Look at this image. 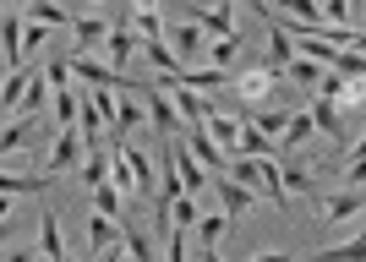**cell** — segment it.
Masks as SVG:
<instances>
[{"label":"cell","instance_id":"cell-7","mask_svg":"<svg viewBox=\"0 0 366 262\" xmlns=\"http://www.w3.org/2000/svg\"><path fill=\"white\" fill-rule=\"evenodd\" d=\"M22 16L16 11H6L0 16V55H6V77H16V71H22V55H28V49H22Z\"/></svg>","mask_w":366,"mask_h":262},{"label":"cell","instance_id":"cell-16","mask_svg":"<svg viewBox=\"0 0 366 262\" xmlns=\"http://www.w3.org/2000/svg\"><path fill=\"white\" fill-rule=\"evenodd\" d=\"M246 208H252V191H246L241 181H229V175H219V213H224V218H241Z\"/></svg>","mask_w":366,"mask_h":262},{"label":"cell","instance_id":"cell-6","mask_svg":"<svg viewBox=\"0 0 366 262\" xmlns=\"http://www.w3.org/2000/svg\"><path fill=\"white\" fill-rule=\"evenodd\" d=\"M76 55H88V49H109L104 39L115 33V16H104V11H88V16H76Z\"/></svg>","mask_w":366,"mask_h":262},{"label":"cell","instance_id":"cell-27","mask_svg":"<svg viewBox=\"0 0 366 262\" xmlns=\"http://www.w3.org/2000/svg\"><path fill=\"white\" fill-rule=\"evenodd\" d=\"M121 241H126V257H132V262H153V246H148V235H142L137 224H126Z\"/></svg>","mask_w":366,"mask_h":262},{"label":"cell","instance_id":"cell-19","mask_svg":"<svg viewBox=\"0 0 366 262\" xmlns=\"http://www.w3.org/2000/svg\"><path fill=\"white\" fill-rule=\"evenodd\" d=\"M109 186H115V191H142V181H137V170H132V153H126V148L109 153Z\"/></svg>","mask_w":366,"mask_h":262},{"label":"cell","instance_id":"cell-39","mask_svg":"<svg viewBox=\"0 0 366 262\" xmlns=\"http://www.w3.org/2000/svg\"><path fill=\"white\" fill-rule=\"evenodd\" d=\"M6 262H33V257H28V251H16V246H11V251H6Z\"/></svg>","mask_w":366,"mask_h":262},{"label":"cell","instance_id":"cell-20","mask_svg":"<svg viewBox=\"0 0 366 262\" xmlns=\"http://www.w3.org/2000/svg\"><path fill=\"white\" fill-rule=\"evenodd\" d=\"M22 11H28L39 28H76V16H71V11H61V6H49V0H28Z\"/></svg>","mask_w":366,"mask_h":262},{"label":"cell","instance_id":"cell-32","mask_svg":"<svg viewBox=\"0 0 366 262\" xmlns=\"http://www.w3.org/2000/svg\"><path fill=\"white\" fill-rule=\"evenodd\" d=\"M93 208H99V218H115L121 213V191H115V186H99V191H93Z\"/></svg>","mask_w":366,"mask_h":262},{"label":"cell","instance_id":"cell-22","mask_svg":"<svg viewBox=\"0 0 366 262\" xmlns=\"http://www.w3.org/2000/svg\"><path fill=\"white\" fill-rule=\"evenodd\" d=\"M252 131H262V137L285 142V131H290V115H285V109H262L257 121H252Z\"/></svg>","mask_w":366,"mask_h":262},{"label":"cell","instance_id":"cell-10","mask_svg":"<svg viewBox=\"0 0 366 262\" xmlns=\"http://www.w3.org/2000/svg\"><path fill=\"white\" fill-rule=\"evenodd\" d=\"M290 66H295V39L285 33V22H279V16H268V71H279V77H285Z\"/></svg>","mask_w":366,"mask_h":262},{"label":"cell","instance_id":"cell-23","mask_svg":"<svg viewBox=\"0 0 366 262\" xmlns=\"http://www.w3.org/2000/svg\"><path fill=\"white\" fill-rule=\"evenodd\" d=\"M181 88H229V71H214V66H197V71H186L181 77Z\"/></svg>","mask_w":366,"mask_h":262},{"label":"cell","instance_id":"cell-4","mask_svg":"<svg viewBox=\"0 0 366 262\" xmlns=\"http://www.w3.org/2000/svg\"><path fill=\"white\" fill-rule=\"evenodd\" d=\"M186 148L197 153V164H202L208 175H229V153L214 142V131H208V126H186Z\"/></svg>","mask_w":366,"mask_h":262},{"label":"cell","instance_id":"cell-24","mask_svg":"<svg viewBox=\"0 0 366 262\" xmlns=\"http://www.w3.org/2000/svg\"><path fill=\"white\" fill-rule=\"evenodd\" d=\"M279 82V71H268V66H257V71H246L241 77V93L246 99H268V88Z\"/></svg>","mask_w":366,"mask_h":262},{"label":"cell","instance_id":"cell-31","mask_svg":"<svg viewBox=\"0 0 366 262\" xmlns=\"http://www.w3.org/2000/svg\"><path fill=\"white\" fill-rule=\"evenodd\" d=\"M126 153H132V170H137L142 191H148V197H153V175H164V170H153V158H148V153H137V148H126Z\"/></svg>","mask_w":366,"mask_h":262},{"label":"cell","instance_id":"cell-9","mask_svg":"<svg viewBox=\"0 0 366 262\" xmlns=\"http://www.w3.org/2000/svg\"><path fill=\"white\" fill-rule=\"evenodd\" d=\"M82 126H71V131H55V148H49V158H44V170L49 175H61V170H71L76 158H82Z\"/></svg>","mask_w":366,"mask_h":262},{"label":"cell","instance_id":"cell-5","mask_svg":"<svg viewBox=\"0 0 366 262\" xmlns=\"http://www.w3.org/2000/svg\"><path fill=\"white\" fill-rule=\"evenodd\" d=\"M164 88H169V104L181 109V121H186V126H208V121H214V115H219V109L208 104V99H202V93L181 88V82H169V77H164Z\"/></svg>","mask_w":366,"mask_h":262},{"label":"cell","instance_id":"cell-3","mask_svg":"<svg viewBox=\"0 0 366 262\" xmlns=\"http://www.w3.org/2000/svg\"><path fill=\"white\" fill-rule=\"evenodd\" d=\"M137 99L148 104V115H153V126L164 131V137H175V131H186V121H181V109L164 99V82H137Z\"/></svg>","mask_w":366,"mask_h":262},{"label":"cell","instance_id":"cell-21","mask_svg":"<svg viewBox=\"0 0 366 262\" xmlns=\"http://www.w3.org/2000/svg\"><path fill=\"white\" fill-rule=\"evenodd\" d=\"M104 175H109L104 148H99V142H88V158H82V186H93V191H99V186H109Z\"/></svg>","mask_w":366,"mask_h":262},{"label":"cell","instance_id":"cell-33","mask_svg":"<svg viewBox=\"0 0 366 262\" xmlns=\"http://www.w3.org/2000/svg\"><path fill=\"white\" fill-rule=\"evenodd\" d=\"M44 186V175H0V191L6 197H16V191H39Z\"/></svg>","mask_w":366,"mask_h":262},{"label":"cell","instance_id":"cell-38","mask_svg":"<svg viewBox=\"0 0 366 262\" xmlns=\"http://www.w3.org/2000/svg\"><path fill=\"white\" fill-rule=\"evenodd\" d=\"M350 164H366V137H355V148H350Z\"/></svg>","mask_w":366,"mask_h":262},{"label":"cell","instance_id":"cell-26","mask_svg":"<svg viewBox=\"0 0 366 262\" xmlns=\"http://www.w3.org/2000/svg\"><path fill=\"white\" fill-rule=\"evenodd\" d=\"M317 262H366V235H355V241H345V246H328Z\"/></svg>","mask_w":366,"mask_h":262},{"label":"cell","instance_id":"cell-37","mask_svg":"<svg viewBox=\"0 0 366 262\" xmlns=\"http://www.w3.org/2000/svg\"><path fill=\"white\" fill-rule=\"evenodd\" d=\"M246 262H290L285 251H257V257H246Z\"/></svg>","mask_w":366,"mask_h":262},{"label":"cell","instance_id":"cell-18","mask_svg":"<svg viewBox=\"0 0 366 262\" xmlns=\"http://www.w3.org/2000/svg\"><path fill=\"white\" fill-rule=\"evenodd\" d=\"M126 22L137 28V39H142V44H164V39H169V33H164V22H159V11H148V6H132V11H126Z\"/></svg>","mask_w":366,"mask_h":262},{"label":"cell","instance_id":"cell-11","mask_svg":"<svg viewBox=\"0 0 366 262\" xmlns=\"http://www.w3.org/2000/svg\"><path fill=\"white\" fill-rule=\"evenodd\" d=\"M192 22H197L214 44H224V39H241L235 33V6H214V11H192Z\"/></svg>","mask_w":366,"mask_h":262},{"label":"cell","instance_id":"cell-28","mask_svg":"<svg viewBox=\"0 0 366 262\" xmlns=\"http://www.w3.org/2000/svg\"><path fill=\"white\" fill-rule=\"evenodd\" d=\"M285 77H295V82H301V88H322V82H328V71H322V66H312V61H301V55H295V66H290V71H285Z\"/></svg>","mask_w":366,"mask_h":262},{"label":"cell","instance_id":"cell-17","mask_svg":"<svg viewBox=\"0 0 366 262\" xmlns=\"http://www.w3.org/2000/svg\"><path fill=\"white\" fill-rule=\"evenodd\" d=\"M208 131H214V142L219 148H224L229 158L241 153V137H246V121H235V115H214V121H208Z\"/></svg>","mask_w":366,"mask_h":262},{"label":"cell","instance_id":"cell-1","mask_svg":"<svg viewBox=\"0 0 366 262\" xmlns=\"http://www.w3.org/2000/svg\"><path fill=\"white\" fill-rule=\"evenodd\" d=\"M229 181H241L246 191H262V197L268 202H279V208H285V202H290V191H285V170H279L274 158H229Z\"/></svg>","mask_w":366,"mask_h":262},{"label":"cell","instance_id":"cell-13","mask_svg":"<svg viewBox=\"0 0 366 262\" xmlns=\"http://www.w3.org/2000/svg\"><path fill=\"white\" fill-rule=\"evenodd\" d=\"M132 93H137V82H132ZM142 121H148V104H142V99H121V121H115L109 142H115V148H126V131H137Z\"/></svg>","mask_w":366,"mask_h":262},{"label":"cell","instance_id":"cell-30","mask_svg":"<svg viewBox=\"0 0 366 262\" xmlns=\"http://www.w3.org/2000/svg\"><path fill=\"white\" fill-rule=\"evenodd\" d=\"M224 224H229L224 213H208V218L197 224V246H219V235H224Z\"/></svg>","mask_w":366,"mask_h":262},{"label":"cell","instance_id":"cell-15","mask_svg":"<svg viewBox=\"0 0 366 262\" xmlns=\"http://www.w3.org/2000/svg\"><path fill=\"white\" fill-rule=\"evenodd\" d=\"M137 44H142V39H137V28H132V22H126V11H121V16H115V33H109V66L121 71V66H126V55H132Z\"/></svg>","mask_w":366,"mask_h":262},{"label":"cell","instance_id":"cell-25","mask_svg":"<svg viewBox=\"0 0 366 262\" xmlns=\"http://www.w3.org/2000/svg\"><path fill=\"white\" fill-rule=\"evenodd\" d=\"M55 115H61V131L82 126V109H76V93L71 88H55Z\"/></svg>","mask_w":366,"mask_h":262},{"label":"cell","instance_id":"cell-12","mask_svg":"<svg viewBox=\"0 0 366 262\" xmlns=\"http://www.w3.org/2000/svg\"><path fill=\"white\" fill-rule=\"evenodd\" d=\"M317 208H322V218H328V224H345V218L366 213V186H361V191H334V197H322Z\"/></svg>","mask_w":366,"mask_h":262},{"label":"cell","instance_id":"cell-36","mask_svg":"<svg viewBox=\"0 0 366 262\" xmlns=\"http://www.w3.org/2000/svg\"><path fill=\"white\" fill-rule=\"evenodd\" d=\"M22 126H28V121H11V126H6V131H0V148H6V153H16V142L28 137Z\"/></svg>","mask_w":366,"mask_h":262},{"label":"cell","instance_id":"cell-40","mask_svg":"<svg viewBox=\"0 0 366 262\" xmlns=\"http://www.w3.org/2000/svg\"><path fill=\"white\" fill-rule=\"evenodd\" d=\"M197 262H224V257H219L214 246H202V257H197Z\"/></svg>","mask_w":366,"mask_h":262},{"label":"cell","instance_id":"cell-8","mask_svg":"<svg viewBox=\"0 0 366 262\" xmlns=\"http://www.w3.org/2000/svg\"><path fill=\"white\" fill-rule=\"evenodd\" d=\"M169 158H175V175H181L186 197H202V186H208V170L197 164V153H192L186 142H169Z\"/></svg>","mask_w":366,"mask_h":262},{"label":"cell","instance_id":"cell-35","mask_svg":"<svg viewBox=\"0 0 366 262\" xmlns=\"http://www.w3.org/2000/svg\"><path fill=\"white\" fill-rule=\"evenodd\" d=\"M285 191H312V170H285Z\"/></svg>","mask_w":366,"mask_h":262},{"label":"cell","instance_id":"cell-14","mask_svg":"<svg viewBox=\"0 0 366 262\" xmlns=\"http://www.w3.org/2000/svg\"><path fill=\"white\" fill-rule=\"evenodd\" d=\"M39 251H44V262H71V257H66L61 218H55V213H39Z\"/></svg>","mask_w":366,"mask_h":262},{"label":"cell","instance_id":"cell-41","mask_svg":"<svg viewBox=\"0 0 366 262\" xmlns=\"http://www.w3.org/2000/svg\"><path fill=\"white\" fill-rule=\"evenodd\" d=\"M361 33H366V11H361Z\"/></svg>","mask_w":366,"mask_h":262},{"label":"cell","instance_id":"cell-2","mask_svg":"<svg viewBox=\"0 0 366 262\" xmlns=\"http://www.w3.org/2000/svg\"><path fill=\"white\" fill-rule=\"evenodd\" d=\"M169 49L181 55V66H186V71H197V61L208 55V49H214V39H208V33H202L197 22L186 16V22H175V28H169Z\"/></svg>","mask_w":366,"mask_h":262},{"label":"cell","instance_id":"cell-34","mask_svg":"<svg viewBox=\"0 0 366 262\" xmlns=\"http://www.w3.org/2000/svg\"><path fill=\"white\" fill-rule=\"evenodd\" d=\"M312 121H317V131H339V109L328 104V99H317V104H312Z\"/></svg>","mask_w":366,"mask_h":262},{"label":"cell","instance_id":"cell-29","mask_svg":"<svg viewBox=\"0 0 366 262\" xmlns=\"http://www.w3.org/2000/svg\"><path fill=\"white\" fill-rule=\"evenodd\" d=\"M317 131V121H312V109H301V115H290V131H285V148H295V142H306Z\"/></svg>","mask_w":366,"mask_h":262}]
</instances>
